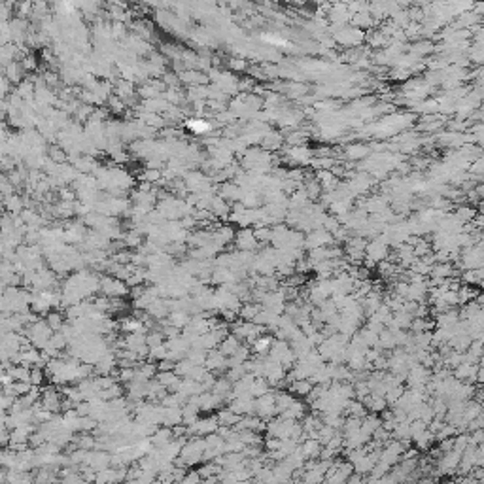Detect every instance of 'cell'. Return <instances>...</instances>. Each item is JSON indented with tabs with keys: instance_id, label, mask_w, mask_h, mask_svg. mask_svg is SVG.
I'll list each match as a JSON object with an SVG mask.
<instances>
[{
	"instance_id": "cell-1",
	"label": "cell",
	"mask_w": 484,
	"mask_h": 484,
	"mask_svg": "<svg viewBox=\"0 0 484 484\" xmlns=\"http://www.w3.org/2000/svg\"><path fill=\"white\" fill-rule=\"evenodd\" d=\"M100 291L108 297H125L131 291V288L125 280H119L116 276H106L100 278Z\"/></svg>"
},
{
	"instance_id": "cell-12",
	"label": "cell",
	"mask_w": 484,
	"mask_h": 484,
	"mask_svg": "<svg viewBox=\"0 0 484 484\" xmlns=\"http://www.w3.org/2000/svg\"><path fill=\"white\" fill-rule=\"evenodd\" d=\"M125 244H127L129 248H139V246H142V238H140V235H136V233H131V235L125 236Z\"/></svg>"
},
{
	"instance_id": "cell-3",
	"label": "cell",
	"mask_w": 484,
	"mask_h": 484,
	"mask_svg": "<svg viewBox=\"0 0 484 484\" xmlns=\"http://www.w3.org/2000/svg\"><path fill=\"white\" fill-rule=\"evenodd\" d=\"M150 439H152L153 446L161 448V446H165V444H168L170 441H172V439H174V431H172V428L163 426V428L155 429L152 435H150Z\"/></svg>"
},
{
	"instance_id": "cell-7",
	"label": "cell",
	"mask_w": 484,
	"mask_h": 484,
	"mask_svg": "<svg viewBox=\"0 0 484 484\" xmlns=\"http://www.w3.org/2000/svg\"><path fill=\"white\" fill-rule=\"evenodd\" d=\"M238 346H240V339H238L236 335H233V333H231V335H227V337H225V339L220 342V346H218V348H220V350H222V352L229 358V356H233V354L236 352V348H238Z\"/></svg>"
},
{
	"instance_id": "cell-8",
	"label": "cell",
	"mask_w": 484,
	"mask_h": 484,
	"mask_svg": "<svg viewBox=\"0 0 484 484\" xmlns=\"http://www.w3.org/2000/svg\"><path fill=\"white\" fill-rule=\"evenodd\" d=\"M166 320H168V324H172L182 329V327H186V325L191 322V316H189V312L186 310H172Z\"/></svg>"
},
{
	"instance_id": "cell-10",
	"label": "cell",
	"mask_w": 484,
	"mask_h": 484,
	"mask_svg": "<svg viewBox=\"0 0 484 484\" xmlns=\"http://www.w3.org/2000/svg\"><path fill=\"white\" fill-rule=\"evenodd\" d=\"M46 322H48V325L53 329V331H61L62 325H64V320H62L61 312H48V316H46Z\"/></svg>"
},
{
	"instance_id": "cell-11",
	"label": "cell",
	"mask_w": 484,
	"mask_h": 484,
	"mask_svg": "<svg viewBox=\"0 0 484 484\" xmlns=\"http://www.w3.org/2000/svg\"><path fill=\"white\" fill-rule=\"evenodd\" d=\"M163 340H165L163 331H153V333H150V335H146V342H148L150 348H155V346L163 344Z\"/></svg>"
},
{
	"instance_id": "cell-14",
	"label": "cell",
	"mask_w": 484,
	"mask_h": 484,
	"mask_svg": "<svg viewBox=\"0 0 484 484\" xmlns=\"http://www.w3.org/2000/svg\"><path fill=\"white\" fill-rule=\"evenodd\" d=\"M191 129H193V131H204V129H206V125L201 123V121H197V123H191Z\"/></svg>"
},
{
	"instance_id": "cell-5",
	"label": "cell",
	"mask_w": 484,
	"mask_h": 484,
	"mask_svg": "<svg viewBox=\"0 0 484 484\" xmlns=\"http://www.w3.org/2000/svg\"><path fill=\"white\" fill-rule=\"evenodd\" d=\"M216 416H218V422H220V426H231V428H235V424L240 420V414H236L235 410L229 407V405L225 408H220Z\"/></svg>"
},
{
	"instance_id": "cell-2",
	"label": "cell",
	"mask_w": 484,
	"mask_h": 484,
	"mask_svg": "<svg viewBox=\"0 0 484 484\" xmlns=\"http://www.w3.org/2000/svg\"><path fill=\"white\" fill-rule=\"evenodd\" d=\"M204 365H206L208 371H225V369H229L227 356H225L222 350H216V348H212V350H208V356H206Z\"/></svg>"
},
{
	"instance_id": "cell-9",
	"label": "cell",
	"mask_w": 484,
	"mask_h": 484,
	"mask_svg": "<svg viewBox=\"0 0 484 484\" xmlns=\"http://www.w3.org/2000/svg\"><path fill=\"white\" fill-rule=\"evenodd\" d=\"M272 342H274V339H270V337H263L261 335V337L252 344V352H256L259 358H261V356H267V354L270 352Z\"/></svg>"
},
{
	"instance_id": "cell-4",
	"label": "cell",
	"mask_w": 484,
	"mask_h": 484,
	"mask_svg": "<svg viewBox=\"0 0 484 484\" xmlns=\"http://www.w3.org/2000/svg\"><path fill=\"white\" fill-rule=\"evenodd\" d=\"M257 246V238L254 231H248L244 229L238 233V238H236V248L238 250H248V252H254Z\"/></svg>"
},
{
	"instance_id": "cell-6",
	"label": "cell",
	"mask_w": 484,
	"mask_h": 484,
	"mask_svg": "<svg viewBox=\"0 0 484 484\" xmlns=\"http://www.w3.org/2000/svg\"><path fill=\"white\" fill-rule=\"evenodd\" d=\"M388 254L386 250V244L384 242H371L369 246H367V257L369 259H373V261H381V259H384Z\"/></svg>"
},
{
	"instance_id": "cell-13",
	"label": "cell",
	"mask_w": 484,
	"mask_h": 484,
	"mask_svg": "<svg viewBox=\"0 0 484 484\" xmlns=\"http://www.w3.org/2000/svg\"><path fill=\"white\" fill-rule=\"evenodd\" d=\"M201 473H199V469L195 471H189L187 475H184V478H182V482H197V480H201Z\"/></svg>"
}]
</instances>
